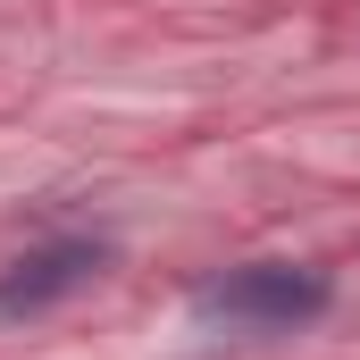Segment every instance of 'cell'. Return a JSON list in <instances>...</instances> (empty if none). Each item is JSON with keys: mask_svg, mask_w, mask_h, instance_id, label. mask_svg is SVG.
<instances>
[{"mask_svg": "<svg viewBox=\"0 0 360 360\" xmlns=\"http://www.w3.org/2000/svg\"><path fill=\"white\" fill-rule=\"evenodd\" d=\"M327 302H335V276L293 269V260H243V269L193 285V319L235 327V335H293V327L327 319Z\"/></svg>", "mask_w": 360, "mask_h": 360, "instance_id": "obj_1", "label": "cell"}, {"mask_svg": "<svg viewBox=\"0 0 360 360\" xmlns=\"http://www.w3.org/2000/svg\"><path fill=\"white\" fill-rule=\"evenodd\" d=\"M109 269V235H51L0 269V319H42Z\"/></svg>", "mask_w": 360, "mask_h": 360, "instance_id": "obj_2", "label": "cell"}]
</instances>
